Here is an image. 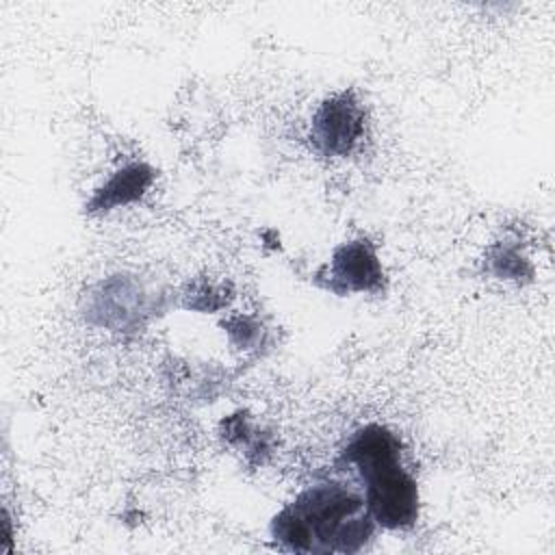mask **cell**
<instances>
[{
	"mask_svg": "<svg viewBox=\"0 0 555 555\" xmlns=\"http://www.w3.org/2000/svg\"><path fill=\"white\" fill-rule=\"evenodd\" d=\"M364 496L351 488L323 481L301 490L271 520L278 548L293 553H358L375 533Z\"/></svg>",
	"mask_w": 555,
	"mask_h": 555,
	"instance_id": "1",
	"label": "cell"
},
{
	"mask_svg": "<svg viewBox=\"0 0 555 555\" xmlns=\"http://www.w3.org/2000/svg\"><path fill=\"white\" fill-rule=\"evenodd\" d=\"M340 462L358 473L375 525L399 531L418 520V486L401 462L397 434L384 425H364L347 440Z\"/></svg>",
	"mask_w": 555,
	"mask_h": 555,
	"instance_id": "2",
	"label": "cell"
},
{
	"mask_svg": "<svg viewBox=\"0 0 555 555\" xmlns=\"http://www.w3.org/2000/svg\"><path fill=\"white\" fill-rule=\"evenodd\" d=\"M364 134V108L353 91L325 98L312 115L310 141L323 156H347Z\"/></svg>",
	"mask_w": 555,
	"mask_h": 555,
	"instance_id": "3",
	"label": "cell"
},
{
	"mask_svg": "<svg viewBox=\"0 0 555 555\" xmlns=\"http://www.w3.org/2000/svg\"><path fill=\"white\" fill-rule=\"evenodd\" d=\"M317 278L323 288L336 295L375 293L382 288L384 271L375 247L366 238H358L336 247L330 264Z\"/></svg>",
	"mask_w": 555,
	"mask_h": 555,
	"instance_id": "4",
	"label": "cell"
},
{
	"mask_svg": "<svg viewBox=\"0 0 555 555\" xmlns=\"http://www.w3.org/2000/svg\"><path fill=\"white\" fill-rule=\"evenodd\" d=\"M154 180L152 167L145 163H130L108 178V182L91 197L89 210H111L115 206L139 199Z\"/></svg>",
	"mask_w": 555,
	"mask_h": 555,
	"instance_id": "5",
	"label": "cell"
},
{
	"mask_svg": "<svg viewBox=\"0 0 555 555\" xmlns=\"http://www.w3.org/2000/svg\"><path fill=\"white\" fill-rule=\"evenodd\" d=\"M488 262L492 267V273L499 278H505V280H520V278L531 275V267H529L527 258L520 256L514 247H507L505 243L490 251Z\"/></svg>",
	"mask_w": 555,
	"mask_h": 555,
	"instance_id": "6",
	"label": "cell"
}]
</instances>
